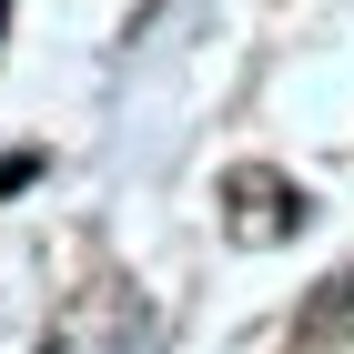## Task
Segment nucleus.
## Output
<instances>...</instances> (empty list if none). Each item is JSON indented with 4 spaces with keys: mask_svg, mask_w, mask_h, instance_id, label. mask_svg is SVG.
I'll return each instance as SVG.
<instances>
[{
    "mask_svg": "<svg viewBox=\"0 0 354 354\" xmlns=\"http://www.w3.org/2000/svg\"><path fill=\"white\" fill-rule=\"evenodd\" d=\"M0 21H10V0H0Z\"/></svg>",
    "mask_w": 354,
    "mask_h": 354,
    "instance_id": "1",
    "label": "nucleus"
}]
</instances>
